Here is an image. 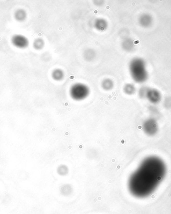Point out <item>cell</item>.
<instances>
[{"label":"cell","instance_id":"cell-5","mask_svg":"<svg viewBox=\"0 0 171 214\" xmlns=\"http://www.w3.org/2000/svg\"><path fill=\"white\" fill-rule=\"evenodd\" d=\"M94 27L100 32H104L108 28V22L105 19L97 18L95 21Z\"/></svg>","mask_w":171,"mask_h":214},{"label":"cell","instance_id":"cell-11","mask_svg":"<svg viewBox=\"0 0 171 214\" xmlns=\"http://www.w3.org/2000/svg\"><path fill=\"white\" fill-rule=\"evenodd\" d=\"M45 41L42 38H37L33 43V47L35 50H41L45 46Z\"/></svg>","mask_w":171,"mask_h":214},{"label":"cell","instance_id":"cell-8","mask_svg":"<svg viewBox=\"0 0 171 214\" xmlns=\"http://www.w3.org/2000/svg\"><path fill=\"white\" fill-rule=\"evenodd\" d=\"M101 87L104 90L106 91H111L114 88V81L110 78H106L102 82Z\"/></svg>","mask_w":171,"mask_h":214},{"label":"cell","instance_id":"cell-7","mask_svg":"<svg viewBox=\"0 0 171 214\" xmlns=\"http://www.w3.org/2000/svg\"><path fill=\"white\" fill-rule=\"evenodd\" d=\"M96 53L95 50L93 49L88 48L84 51L83 53V58L85 61L92 62L96 57Z\"/></svg>","mask_w":171,"mask_h":214},{"label":"cell","instance_id":"cell-13","mask_svg":"<svg viewBox=\"0 0 171 214\" xmlns=\"http://www.w3.org/2000/svg\"><path fill=\"white\" fill-rule=\"evenodd\" d=\"M58 173L61 175L64 176L66 175L68 172V169L67 166L65 165H62L59 167L58 169Z\"/></svg>","mask_w":171,"mask_h":214},{"label":"cell","instance_id":"cell-1","mask_svg":"<svg viewBox=\"0 0 171 214\" xmlns=\"http://www.w3.org/2000/svg\"><path fill=\"white\" fill-rule=\"evenodd\" d=\"M166 171L165 165L160 159L153 157L146 159L129 178V191L135 197H147L159 185Z\"/></svg>","mask_w":171,"mask_h":214},{"label":"cell","instance_id":"cell-4","mask_svg":"<svg viewBox=\"0 0 171 214\" xmlns=\"http://www.w3.org/2000/svg\"><path fill=\"white\" fill-rule=\"evenodd\" d=\"M12 42L13 44L17 48H26L28 46L29 42L28 39L24 36L21 35H16L12 37Z\"/></svg>","mask_w":171,"mask_h":214},{"label":"cell","instance_id":"cell-12","mask_svg":"<svg viewBox=\"0 0 171 214\" xmlns=\"http://www.w3.org/2000/svg\"><path fill=\"white\" fill-rule=\"evenodd\" d=\"M124 92L127 95H131L134 93L135 91V88L134 86L131 84H127L125 85L123 88Z\"/></svg>","mask_w":171,"mask_h":214},{"label":"cell","instance_id":"cell-2","mask_svg":"<svg viewBox=\"0 0 171 214\" xmlns=\"http://www.w3.org/2000/svg\"><path fill=\"white\" fill-rule=\"evenodd\" d=\"M70 97L75 101H81L86 99L90 95L89 87L84 84L77 83L72 85L70 89Z\"/></svg>","mask_w":171,"mask_h":214},{"label":"cell","instance_id":"cell-3","mask_svg":"<svg viewBox=\"0 0 171 214\" xmlns=\"http://www.w3.org/2000/svg\"><path fill=\"white\" fill-rule=\"evenodd\" d=\"M130 71L133 79L137 82H141L145 79L143 63L141 60H133L130 64Z\"/></svg>","mask_w":171,"mask_h":214},{"label":"cell","instance_id":"cell-10","mask_svg":"<svg viewBox=\"0 0 171 214\" xmlns=\"http://www.w3.org/2000/svg\"><path fill=\"white\" fill-rule=\"evenodd\" d=\"M14 16L16 20L19 22H22L27 18V13L24 10L19 9L15 12Z\"/></svg>","mask_w":171,"mask_h":214},{"label":"cell","instance_id":"cell-6","mask_svg":"<svg viewBox=\"0 0 171 214\" xmlns=\"http://www.w3.org/2000/svg\"><path fill=\"white\" fill-rule=\"evenodd\" d=\"M65 76L64 71L61 69H55L52 72V78L56 81H61L63 80L64 79Z\"/></svg>","mask_w":171,"mask_h":214},{"label":"cell","instance_id":"cell-9","mask_svg":"<svg viewBox=\"0 0 171 214\" xmlns=\"http://www.w3.org/2000/svg\"><path fill=\"white\" fill-rule=\"evenodd\" d=\"M121 46L124 50L127 52H130L133 50L134 45L132 39L125 38L122 42Z\"/></svg>","mask_w":171,"mask_h":214}]
</instances>
